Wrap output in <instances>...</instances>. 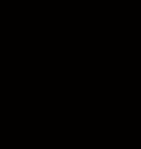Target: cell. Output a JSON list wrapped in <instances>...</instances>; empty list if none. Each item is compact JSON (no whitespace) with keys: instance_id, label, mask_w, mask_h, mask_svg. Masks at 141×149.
<instances>
[]
</instances>
